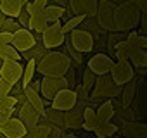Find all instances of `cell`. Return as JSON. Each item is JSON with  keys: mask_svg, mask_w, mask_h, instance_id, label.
Instances as JSON below:
<instances>
[{"mask_svg": "<svg viewBox=\"0 0 147 138\" xmlns=\"http://www.w3.org/2000/svg\"><path fill=\"white\" fill-rule=\"evenodd\" d=\"M36 62V71L43 76H64L66 71L71 66V59L64 54V52H57V50H49L40 60Z\"/></svg>", "mask_w": 147, "mask_h": 138, "instance_id": "cell-1", "label": "cell"}, {"mask_svg": "<svg viewBox=\"0 0 147 138\" xmlns=\"http://www.w3.org/2000/svg\"><path fill=\"white\" fill-rule=\"evenodd\" d=\"M18 29H19V24L12 17H5L4 23H2V26H0V31H5V33H14Z\"/></svg>", "mask_w": 147, "mask_h": 138, "instance_id": "cell-32", "label": "cell"}, {"mask_svg": "<svg viewBox=\"0 0 147 138\" xmlns=\"http://www.w3.org/2000/svg\"><path fill=\"white\" fill-rule=\"evenodd\" d=\"M14 2H16V4H19L21 7H24V5H26V4L30 2V0H14Z\"/></svg>", "mask_w": 147, "mask_h": 138, "instance_id": "cell-42", "label": "cell"}, {"mask_svg": "<svg viewBox=\"0 0 147 138\" xmlns=\"http://www.w3.org/2000/svg\"><path fill=\"white\" fill-rule=\"evenodd\" d=\"M82 109L73 107L69 111L64 112V128H71V129H80L82 128Z\"/></svg>", "mask_w": 147, "mask_h": 138, "instance_id": "cell-16", "label": "cell"}, {"mask_svg": "<svg viewBox=\"0 0 147 138\" xmlns=\"http://www.w3.org/2000/svg\"><path fill=\"white\" fill-rule=\"evenodd\" d=\"M109 76L113 78V81L119 86H123L125 83L131 81L135 76V69L130 64L128 59H118L116 62H113L111 69H109Z\"/></svg>", "mask_w": 147, "mask_h": 138, "instance_id": "cell-5", "label": "cell"}, {"mask_svg": "<svg viewBox=\"0 0 147 138\" xmlns=\"http://www.w3.org/2000/svg\"><path fill=\"white\" fill-rule=\"evenodd\" d=\"M114 9H116V5H113L107 0H99V9L95 14V21H97L99 28L104 29L106 33L116 31V28H114Z\"/></svg>", "mask_w": 147, "mask_h": 138, "instance_id": "cell-6", "label": "cell"}, {"mask_svg": "<svg viewBox=\"0 0 147 138\" xmlns=\"http://www.w3.org/2000/svg\"><path fill=\"white\" fill-rule=\"evenodd\" d=\"M113 114H114V107H113L111 98L102 100V102L99 104V107L95 109V116H97V121H99V123L113 121Z\"/></svg>", "mask_w": 147, "mask_h": 138, "instance_id": "cell-17", "label": "cell"}, {"mask_svg": "<svg viewBox=\"0 0 147 138\" xmlns=\"http://www.w3.org/2000/svg\"><path fill=\"white\" fill-rule=\"evenodd\" d=\"M0 60H16L21 62V54L9 43V45H0Z\"/></svg>", "mask_w": 147, "mask_h": 138, "instance_id": "cell-27", "label": "cell"}, {"mask_svg": "<svg viewBox=\"0 0 147 138\" xmlns=\"http://www.w3.org/2000/svg\"><path fill=\"white\" fill-rule=\"evenodd\" d=\"M71 11L75 12L76 16L82 14V16H87L88 14V7H90V0H69V4Z\"/></svg>", "mask_w": 147, "mask_h": 138, "instance_id": "cell-28", "label": "cell"}, {"mask_svg": "<svg viewBox=\"0 0 147 138\" xmlns=\"http://www.w3.org/2000/svg\"><path fill=\"white\" fill-rule=\"evenodd\" d=\"M23 69H24V66L21 62H16V60H2L0 78H4V80H7L11 83H18V81H21Z\"/></svg>", "mask_w": 147, "mask_h": 138, "instance_id": "cell-13", "label": "cell"}, {"mask_svg": "<svg viewBox=\"0 0 147 138\" xmlns=\"http://www.w3.org/2000/svg\"><path fill=\"white\" fill-rule=\"evenodd\" d=\"M0 135L5 138H23L26 135V126L18 117H9L4 126H0Z\"/></svg>", "mask_w": 147, "mask_h": 138, "instance_id": "cell-15", "label": "cell"}, {"mask_svg": "<svg viewBox=\"0 0 147 138\" xmlns=\"http://www.w3.org/2000/svg\"><path fill=\"white\" fill-rule=\"evenodd\" d=\"M0 12H2L5 17L16 19L23 12V7L19 4H16L14 0H0Z\"/></svg>", "mask_w": 147, "mask_h": 138, "instance_id": "cell-21", "label": "cell"}, {"mask_svg": "<svg viewBox=\"0 0 147 138\" xmlns=\"http://www.w3.org/2000/svg\"><path fill=\"white\" fill-rule=\"evenodd\" d=\"M43 16L47 19V23H55V21H61L62 16H64V7H59V5H54V4H49L45 9H43Z\"/></svg>", "mask_w": 147, "mask_h": 138, "instance_id": "cell-25", "label": "cell"}, {"mask_svg": "<svg viewBox=\"0 0 147 138\" xmlns=\"http://www.w3.org/2000/svg\"><path fill=\"white\" fill-rule=\"evenodd\" d=\"M111 138H125V136H111Z\"/></svg>", "mask_w": 147, "mask_h": 138, "instance_id": "cell-45", "label": "cell"}, {"mask_svg": "<svg viewBox=\"0 0 147 138\" xmlns=\"http://www.w3.org/2000/svg\"><path fill=\"white\" fill-rule=\"evenodd\" d=\"M4 19H5V16H4L2 12H0V26H2V23H4Z\"/></svg>", "mask_w": 147, "mask_h": 138, "instance_id": "cell-44", "label": "cell"}, {"mask_svg": "<svg viewBox=\"0 0 147 138\" xmlns=\"http://www.w3.org/2000/svg\"><path fill=\"white\" fill-rule=\"evenodd\" d=\"M138 19H140V11L135 5L133 0H126V2L116 5V9H114L116 31H121V33L135 31L138 28Z\"/></svg>", "mask_w": 147, "mask_h": 138, "instance_id": "cell-2", "label": "cell"}, {"mask_svg": "<svg viewBox=\"0 0 147 138\" xmlns=\"http://www.w3.org/2000/svg\"><path fill=\"white\" fill-rule=\"evenodd\" d=\"M76 98H78V93H76L75 90H71V88H64V90L57 92V93H55V97L50 100V107H52V109H57V111L66 112V111H69V109L75 107Z\"/></svg>", "mask_w": 147, "mask_h": 138, "instance_id": "cell-10", "label": "cell"}, {"mask_svg": "<svg viewBox=\"0 0 147 138\" xmlns=\"http://www.w3.org/2000/svg\"><path fill=\"white\" fill-rule=\"evenodd\" d=\"M28 88L30 90H33V92H36V93H40V80H31L30 81V85H28Z\"/></svg>", "mask_w": 147, "mask_h": 138, "instance_id": "cell-38", "label": "cell"}, {"mask_svg": "<svg viewBox=\"0 0 147 138\" xmlns=\"http://www.w3.org/2000/svg\"><path fill=\"white\" fill-rule=\"evenodd\" d=\"M87 16H82V14H78V16H75V17H69V19H66V23L64 24H61V29H62V33L64 35H67V33H71L73 29H76L82 23H83V19H85Z\"/></svg>", "mask_w": 147, "mask_h": 138, "instance_id": "cell-29", "label": "cell"}, {"mask_svg": "<svg viewBox=\"0 0 147 138\" xmlns=\"http://www.w3.org/2000/svg\"><path fill=\"white\" fill-rule=\"evenodd\" d=\"M135 93H137V80L133 78L131 81H128V83H125V85L121 86V93H119L121 104H123L125 107H130L131 100L135 98Z\"/></svg>", "mask_w": 147, "mask_h": 138, "instance_id": "cell-19", "label": "cell"}, {"mask_svg": "<svg viewBox=\"0 0 147 138\" xmlns=\"http://www.w3.org/2000/svg\"><path fill=\"white\" fill-rule=\"evenodd\" d=\"M140 12H147V0H133Z\"/></svg>", "mask_w": 147, "mask_h": 138, "instance_id": "cell-37", "label": "cell"}, {"mask_svg": "<svg viewBox=\"0 0 147 138\" xmlns=\"http://www.w3.org/2000/svg\"><path fill=\"white\" fill-rule=\"evenodd\" d=\"M50 2H52L54 5H59V7H66V5L69 4V0H50Z\"/></svg>", "mask_w": 147, "mask_h": 138, "instance_id": "cell-39", "label": "cell"}, {"mask_svg": "<svg viewBox=\"0 0 147 138\" xmlns=\"http://www.w3.org/2000/svg\"><path fill=\"white\" fill-rule=\"evenodd\" d=\"M95 136L97 138H111L118 133V124H114L113 121H107V123H99L97 128L94 129Z\"/></svg>", "mask_w": 147, "mask_h": 138, "instance_id": "cell-22", "label": "cell"}, {"mask_svg": "<svg viewBox=\"0 0 147 138\" xmlns=\"http://www.w3.org/2000/svg\"><path fill=\"white\" fill-rule=\"evenodd\" d=\"M47 26H49V23H47L43 12H36V14H31V16H30L28 29H30L31 33H35V35H42L43 29H45Z\"/></svg>", "mask_w": 147, "mask_h": 138, "instance_id": "cell-18", "label": "cell"}, {"mask_svg": "<svg viewBox=\"0 0 147 138\" xmlns=\"http://www.w3.org/2000/svg\"><path fill=\"white\" fill-rule=\"evenodd\" d=\"M121 93V86L116 85L113 81V78L107 74H100L95 78V83H94V93H92V98H118Z\"/></svg>", "mask_w": 147, "mask_h": 138, "instance_id": "cell-4", "label": "cell"}, {"mask_svg": "<svg viewBox=\"0 0 147 138\" xmlns=\"http://www.w3.org/2000/svg\"><path fill=\"white\" fill-rule=\"evenodd\" d=\"M31 14H36V12H43V9L49 5V0H31Z\"/></svg>", "mask_w": 147, "mask_h": 138, "instance_id": "cell-33", "label": "cell"}, {"mask_svg": "<svg viewBox=\"0 0 147 138\" xmlns=\"http://www.w3.org/2000/svg\"><path fill=\"white\" fill-rule=\"evenodd\" d=\"M16 23L19 24V28H26L28 29V23H30V16L26 12H21L18 17H16Z\"/></svg>", "mask_w": 147, "mask_h": 138, "instance_id": "cell-35", "label": "cell"}, {"mask_svg": "<svg viewBox=\"0 0 147 138\" xmlns=\"http://www.w3.org/2000/svg\"><path fill=\"white\" fill-rule=\"evenodd\" d=\"M36 62H35V59H30L28 62H26V66H24V69H23V76H21V85H23V88L24 86H28L30 85V81L35 78V73H36Z\"/></svg>", "mask_w": 147, "mask_h": 138, "instance_id": "cell-26", "label": "cell"}, {"mask_svg": "<svg viewBox=\"0 0 147 138\" xmlns=\"http://www.w3.org/2000/svg\"><path fill=\"white\" fill-rule=\"evenodd\" d=\"M107 2H111L113 5H119V4H123V2H126V0H107Z\"/></svg>", "mask_w": 147, "mask_h": 138, "instance_id": "cell-41", "label": "cell"}, {"mask_svg": "<svg viewBox=\"0 0 147 138\" xmlns=\"http://www.w3.org/2000/svg\"><path fill=\"white\" fill-rule=\"evenodd\" d=\"M113 66V59L106 54V52H97L94 54L88 62H87V67L95 74V76H100V74H107L109 69Z\"/></svg>", "mask_w": 147, "mask_h": 138, "instance_id": "cell-11", "label": "cell"}, {"mask_svg": "<svg viewBox=\"0 0 147 138\" xmlns=\"http://www.w3.org/2000/svg\"><path fill=\"white\" fill-rule=\"evenodd\" d=\"M12 42V33L0 31V45H9Z\"/></svg>", "mask_w": 147, "mask_h": 138, "instance_id": "cell-36", "label": "cell"}, {"mask_svg": "<svg viewBox=\"0 0 147 138\" xmlns=\"http://www.w3.org/2000/svg\"><path fill=\"white\" fill-rule=\"evenodd\" d=\"M12 86H14V83L7 81V80H4V78H0V97H7V95H11Z\"/></svg>", "mask_w": 147, "mask_h": 138, "instance_id": "cell-34", "label": "cell"}, {"mask_svg": "<svg viewBox=\"0 0 147 138\" xmlns=\"http://www.w3.org/2000/svg\"><path fill=\"white\" fill-rule=\"evenodd\" d=\"M130 64L133 66V69H137V67H147V52L145 50H138L137 54H133L130 57Z\"/></svg>", "mask_w": 147, "mask_h": 138, "instance_id": "cell-30", "label": "cell"}, {"mask_svg": "<svg viewBox=\"0 0 147 138\" xmlns=\"http://www.w3.org/2000/svg\"><path fill=\"white\" fill-rule=\"evenodd\" d=\"M49 133H50V124L42 123V121L38 124L26 128V135H30L31 138H49Z\"/></svg>", "mask_w": 147, "mask_h": 138, "instance_id": "cell-24", "label": "cell"}, {"mask_svg": "<svg viewBox=\"0 0 147 138\" xmlns=\"http://www.w3.org/2000/svg\"><path fill=\"white\" fill-rule=\"evenodd\" d=\"M40 36H42V43H43L45 48H49V50L61 47V45L64 43V38H66V35H64L62 29H61V23H59V21L50 23V24L43 29V33H42Z\"/></svg>", "mask_w": 147, "mask_h": 138, "instance_id": "cell-9", "label": "cell"}, {"mask_svg": "<svg viewBox=\"0 0 147 138\" xmlns=\"http://www.w3.org/2000/svg\"><path fill=\"white\" fill-rule=\"evenodd\" d=\"M64 88H67L64 76H43V80H40V93L43 102H50L55 93Z\"/></svg>", "mask_w": 147, "mask_h": 138, "instance_id": "cell-7", "label": "cell"}, {"mask_svg": "<svg viewBox=\"0 0 147 138\" xmlns=\"http://www.w3.org/2000/svg\"><path fill=\"white\" fill-rule=\"evenodd\" d=\"M7 121H9V116H7V114H4L2 111H0V126H4Z\"/></svg>", "mask_w": 147, "mask_h": 138, "instance_id": "cell-40", "label": "cell"}, {"mask_svg": "<svg viewBox=\"0 0 147 138\" xmlns=\"http://www.w3.org/2000/svg\"><path fill=\"white\" fill-rule=\"evenodd\" d=\"M19 109H18V114H16V117L26 126V128H30V126H33V124H38L43 117H40L38 116V112L33 109V105L30 104V102H24V104H21V105H18Z\"/></svg>", "mask_w": 147, "mask_h": 138, "instance_id": "cell-14", "label": "cell"}, {"mask_svg": "<svg viewBox=\"0 0 147 138\" xmlns=\"http://www.w3.org/2000/svg\"><path fill=\"white\" fill-rule=\"evenodd\" d=\"M99 121H97V116H95V111L92 107H85L83 112H82V129L85 131H94L97 128Z\"/></svg>", "mask_w": 147, "mask_h": 138, "instance_id": "cell-20", "label": "cell"}, {"mask_svg": "<svg viewBox=\"0 0 147 138\" xmlns=\"http://www.w3.org/2000/svg\"><path fill=\"white\" fill-rule=\"evenodd\" d=\"M11 45H12L19 54L24 52V50H30V48L35 47V35H33L30 29H26V28H19L18 31L12 33V42H11Z\"/></svg>", "mask_w": 147, "mask_h": 138, "instance_id": "cell-12", "label": "cell"}, {"mask_svg": "<svg viewBox=\"0 0 147 138\" xmlns=\"http://www.w3.org/2000/svg\"><path fill=\"white\" fill-rule=\"evenodd\" d=\"M43 119H45V123H49V124L64 128V112H62V111H57V109L49 107V109H45V112H43Z\"/></svg>", "mask_w": 147, "mask_h": 138, "instance_id": "cell-23", "label": "cell"}, {"mask_svg": "<svg viewBox=\"0 0 147 138\" xmlns=\"http://www.w3.org/2000/svg\"><path fill=\"white\" fill-rule=\"evenodd\" d=\"M95 78H97V76H95V74L90 71V69L87 67V69H85V73H83L82 85H80V86H82V92L88 93V92H90V88H92V86H94V83H95Z\"/></svg>", "mask_w": 147, "mask_h": 138, "instance_id": "cell-31", "label": "cell"}, {"mask_svg": "<svg viewBox=\"0 0 147 138\" xmlns=\"http://www.w3.org/2000/svg\"><path fill=\"white\" fill-rule=\"evenodd\" d=\"M145 47H147L145 33H137V31H130L126 35V38H123L121 42H116L113 45L118 59H130L138 50H145Z\"/></svg>", "mask_w": 147, "mask_h": 138, "instance_id": "cell-3", "label": "cell"}, {"mask_svg": "<svg viewBox=\"0 0 147 138\" xmlns=\"http://www.w3.org/2000/svg\"><path fill=\"white\" fill-rule=\"evenodd\" d=\"M61 138H80V136H76V135H62Z\"/></svg>", "mask_w": 147, "mask_h": 138, "instance_id": "cell-43", "label": "cell"}, {"mask_svg": "<svg viewBox=\"0 0 147 138\" xmlns=\"http://www.w3.org/2000/svg\"><path fill=\"white\" fill-rule=\"evenodd\" d=\"M67 35H69V40H71L73 48H75L76 52H80V54H88V52L94 50L95 42H94V36H92L88 31H85V29H82V28H76V29H73L71 33H67Z\"/></svg>", "mask_w": 147, "mask_h": 138, "instance_id": "cell-8", "label": "cell"}]
</instances>
